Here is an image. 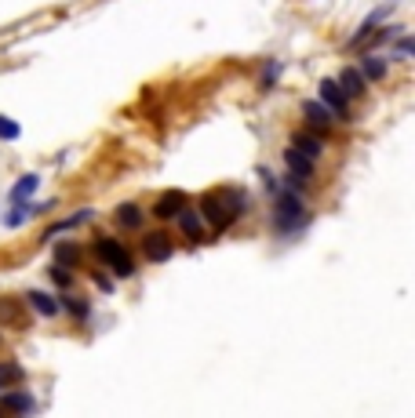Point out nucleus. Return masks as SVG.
Here are the masks:
<instances>
[{"label":"nucleus","mask_w":415,"mask_h":418,"mask_svg":"<svg viewBox=\"0 0 415 418\" xmlns=\"http://www.w3.org/2000/svg\"><path fill=\"white\" fill-rule=\"evenodd\" d=\"M26 306L33 309V313H41V316H58V299L48 295V291H37V287L26 295Z\"/></svg>","instance_id":"obj_13"},{"label":"nucleus","mask_w":415,"mask_h":418,"mask_svg":"<svg viewBox=\"0 0 415 418\" xmlns=\"http://www.w3.org/2000/svg\"><path fill=\"white\" fill-rule=\"evenodd\" d=\"M58 309H70L77 320H84V316L91 313V306H88L84 299H62V306H58Z\"/></svg>","instance_id":"obj_23"},{"label":"nucleus","mask_w":415,"mask_h":418,"mask_svg":"<svg viewBox=\"0 0 415 418\" xmlns=\"http://www.w3.org/2000/svg\"><path fill=\"white\" fill-rule=\"evenodd\" d=\"M48 273H51V280H55L58 287H70V284H73V273H70V269H62V266H51Z\"/></svg>","instance_id":"obj_25"},{"label":"nucleus","mask_w":415,"mask_h":418,"mask_svg":"<svg viewBox=\"0 0 415 418\" xmlns=\"http://www.w3.org/2000/svg\"><path fill=\"white\" fill-rule=\"evenodd\" d=\"M22 135V127H19V120L15 117H4L0 113V139H8V142H15Z\"/></svg>","instance_id":"obj_22"},{"label":"nucleus","mask_w":415,"mask_h":418,"mask_svg":"<svg viewBox=\"0 0 415 418\" xmlns=\"http://www.w3.org/2000/svg\"><path fill=\"white\" fill-rule=\"evenodd\" d=\"M284 164H288V171H292L295 178H303V182H310V178H313V160H310L306 153H299L295 146L284 149Z\"/></svg>","instance_id":"obj_9"},{"label":"nucleus","mask_w":415,"mask_h":418,"mask_svg":"<svg viewBox=\"0 0 415 418\" xmlns=\"http://www.w3.org/2000/svg\"><path fill=\"white\" fill-rule=\"evenodd\" d=\"M317 87H321V102L332 109V117H339V120H350V99L342 95V87L335 84V77H325V80L317 84Z\"/></svg>","instance_id":"obj_4"},{"label":"nucleus","mask_w":415,"mask_h":418,"mask_svg":"<svg viewBox=\"0 0 415 418\" xmlns=\"http://www.w3.org/2000/svg\"><path fill=\"white\" fill-rule=\"evenodd\" d=\"M91 218V208H84V211H77L73 218H62V222H55V226H48V237H55V233H66V230H73V226H80V222H88Z\"/></svg>","instance_id":"obj_19"},{"label":"nucleus","mask_w":415,"mask_h":418,"mask_svg":"<svg viewBox=\"0 0 415 418\" xmlns=\"http://www.w3.org/2000/svg\"><path fill=\"white\" fill-rule=\"evenodd\" d=\"M244 208H248V193L241 186H222V189H211L201 197V218L219 233L230 230L244 215Z\"/></svg>","instance_id":"obj_1"},{"label":"nucleus","mask_w":415,"mask_h":418,"mask_svg":"<svg viewBox=\"0 0 415 418\" xmlns=\"http://www.w3.org/2000/svg\"><path fill=\"white\" fill-rule=\"evenodd\" d=\"M142 254H146L149 262H168L172 254H175V244H172L168 233H146L142 237Z\"/></svg>","instance_id":"obj_6"},{"label":"nucleus","mask_w":415,"mask_h":418,"mask_svg":"<svg viewBox=\"0 0 415 418\" xmlns=\"http://www.w3.org/2000/svg\"><path fill=\"white\" fill-rule=\"evenodd\" d=\"M310 222V211L295 189H277L273 193V230L277 233H299Z\"/></svg>","instance_id":"obj_2"},{"label":"nucleus","mask_w":415,"mask_h":418,"mask_svg":"<svg viewBox=\"0 0 415 418\" xmlns=\"http://www.w3.org/2000/svg\"><path fill=\"white\" fill-rule=\"evenodd\" d=\"M29 215H33V211H29V204H15V208L4 215V226H8V230H19L22 222H29Z\"/></svg>","instance_id":"obj_21"},{"label":"nucleus","mask_w":415,"mask_h":418,"mask_svg":"<svg viewBox=\"0 0 415 418\" xmlns=\"http://www.w3.org/2000/svg\"><path fill=\"white\" fill-rule=\"evenodd\" d=\"M303 117H306V124L313 127L317 135H328V132H332V124H335L332 109H328L321 99H310V102H303Z\"/></svg>","instance_id":"obj_5"},{"label":"nucleus","mask_w":415,"mask_h":418,"mask_svg":"<svg viewBox=\"0 0 415 418\" xmlns=\"http://www.w3.org/2000/svg\"><path fill=\"white\" fill-rule=\"evenodd\" d=\"M0 390H8V385H4V382H0Z\"/></svg>","instance_id":"obj_28"},{"label":"nucleus","mask_w":415,"mask_h":418,"mask_svg":"<svg viewBox=\"0 0 415 418\" xmlns=\"http://www.w3.org/2000/svg\"><path fill=\"white\" fill-rule=\"evenodd\" d=\"M186 204H189V200H186V193H182V189H164L161 197H157V204H153V218L168 222V218H175Z\"/></svg>","instance_id":"obj_7"},{"label":"nucleus","mask_w":415,"mask_h":418,"mask_svg":"<svg viewBox=\"0 0 415 418\" xmlns=\"http://www.w3.org/2000/svg\"><path fill=\"white\" fill-rule=\"evenodd\" d=\"M277 77H280V62H266L263 66V84H277Z\"/></svg>","instance_id":"obj_26"},{"label":"nucleus","mask_w":415,"mask_h":418,"mask_svg":"<svg viewBox=\"0 0 415 418\" xmlns=\"http://www.w3.org/2000/svg\"><path fill=\"white\" fill-rule=\"evenodd\" d=\"M77 259H80V251H77V244H55V262L58 266H77Z\"/></svg>","instance_id":"obj_20"},{"label":"nucleus","mask_w":415,"mask_h":418,"mask_svg":"<svg viewBox=\"0 0 415 418\" xmlns=\"http://www.w3.org/2000/svg\"><path fill=\"white\" fill-rule=\"evenodd\" d=\"M113 222L120 230H139L142 226V211L135 208V204H120L117 211H113Z\"/></svg>","instance_id":"obj_15"},{"label":"nucleus","mask_w":415,"mask_h":418,"mask_svg":"<svg viewBox=\"0 0 415 418\" xmlns=\"http://www.w3.org/2000/svg\"><path fill=\"white\" fill-rule=\"evenodd\" d=\"M382 18H387V8H375V11H372V15H368L364 22H361V29H357V33H354V41H350V48H357L361 41H368V37L375 33V26H379Z\"/></svg>","instance_id":"obj_16"},{"label":"nucleus","mask_w":415,"mask_h":418,"mask_svg":"<svg viewBox=\"0 0 415 418\" xmlns=\"http://www.w3.org/2000/svg\"><path fill=\"white\" fill-rule=\"evenodd\" d=\"M22 378H26V371L19 364H0V382H4V385L8 382H22Z\"/></svg>","instance_id":"obj_24"},{"label":"nucleus","mask_w":415,"mask_h":418,"mask_svg":"<svg viewBox=\"0 0 415 418\" xmlns=\"http://www.w3.org/2000/svg\"><path fill=\"white\" fill-rule=\"evenodd\" d=\"M179 226H182V233L194 240V244H201L204 240V218H201V211H189V208H182L179 215Z\"/></svg>","instance_id":"obj_10"},{"label":"nucleus","mask_w":415,"mask_h":418,"mask_svg":"<svg viewBox=\"0 0 415 418\" xmlns=\"http://www.w3.org/2000/svg\"><path fill=\"white\" fill-rule=\"evenodd\" d=\"M292 146H295L299 153H306L310 160H317V156H321V153H325V146H321V139H310V135H299V132L292 135Z\"/></svg>","instance_id":"obj_17"},{"label":"nucleus","mask_w":415,"mask_h":418,"mask_svg":"<svg viewBox=\"0 0 415 418\" xmlns=\"http://www.w3.org/2000/svg\"><path fill=\"white\" fill-rule=\"evenodd\" d=\"M0 324H22V302L19 299H0Z\"/></svg>","instance_id":"obj_18"},{"label":"nucleus","mask_w":415,"mask_h":418,"mask_svg":"<svg viewBox=\"0 0 415 418\" xmlns=\"http://www.w3.org/2000/svg\"><path fill=\"white\" fill-rule=\"evenodd\" d=\"M0 407H8V411H19V414H29V411H37V400L29 397L26 390H8L4 397H0Z\"/></svg>","instance_id":"obj_12"},{"label":"nucleus","mask_w":415,"mask_h":418,"mask_svg":"<svg viewBox=\"0 0 415 418\" xmlns=\"http://www.w3.org/2000/svg\"><path fill=\"white\" fill-rule=\"evenodd\" d=\"M95 259L99 262H106L120 280H127V277H135V259L127 254V247L120 244V240H113V237H103V240H95Z\"/></svg>","instance_id":"obj_3"},{"label":"nucleus","mask_w":415,"mask_h":418,"mask_svg":"<svg viewBox=\"0 0 415 418\" xmlns=\"http://www.w3.org/2000/svg\"><path fill=\"white\" fill-rule=\"evenodd\" d=\"M335 84L342 87V95H346L350 102H354V99H361V95H364V87H368V80L361 77V70H357V66H346V70H339Z\"/></svg>","instance_id":"obj_8"},{"label":"nucleus","mask_w":415,"mask_h":418,"mask_svg":"<svg viewBox=\"0 0 415 418\" xmlns=\"http://www.w3.org/2000/svg\"><path fill=\"white\" fill-rule=\"evenodd\" d=\"M387 73H390V62L379 58V55H368V58L361 62V77H364V80H387Z\"/></svg>","instance_id":"obj_14"},{"label":"nucleus","mask_w":415,"mask_h":418,"mask_svg":"<svg viewBox=\"0 0 415 418\" xmlns=\"http://www.w3.org/2000/svg\"><path fill=\"white\" fill-rule=\"evenodd\" d=\"M394 55H401V58H408V55H411V41H408L404 33H401V44L394 48Z\"/></svg>","instance_id":"obj_27"},{"label":"nucleus","mask_w":415,"mask_h":418,"mask_svg":"<svg viewBox=\"0 0 415 418\" xmlns=\"http://www.w3.org/2000/svg\"><path fill=\"white\" fill-rule=\"evenodd\" d=\"M41 189V175H33V171H29V175H22L15 186H11V193H8V200L11 204H26L29 197H33V193Z\"/></svg>","instance_id":"obj_11"}]
</instances>
